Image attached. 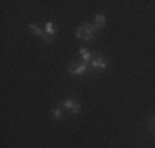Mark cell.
I'll return each mask as SVG.
<instances>
[{
    "instance_id": "cell-9",
    "label": "cell",
    "mask_w": 155,
    "mask_h": 148,
    "mask_svg": "<svg viewBox=\"0 0 155 148\" xmlns=\"http://www.w3.org/2000/svg\"><path fill=\"white\" fill-rule=\"evenodd\" d=\"M51 114H53V117L56 118V120H60V118H63V112H61L60 105H58V107H54V109L51 110Z\"/></svg>"
},
{
    "instance_id": "cell-2",
    "label": "cell",
    "mask_w": 155,
    "mask_h": 148,
    "mask_svg": "<svg viewBox=\"0 0 155 148\" xmlns=\"http://www.w3.org/2000/svg\"><path fill=\"white\" fill-rule=\"evenodd\" d=\"M81 27L84 28V41H93L94 35L97 31V28L94 27V23H89V21H84Z\"/></svg>"
},
{
    "instance_id": "cell-7",
    "label": "cell",
    "mask_w": 155,
    "mask_h": 148,
    "mask_svg": "<svg viewBox=\"0 0 155 148\" xmlns=\"http://www.w3.org/2000/svg\"><path fill=\"white\" fill-rule=\"evenodd\" d=\"M28 30H30L31 35H36V36H43V35H45V30H41L38 25H35V23L28 25Z\"/></svg>"
},
{
    "instance_id": "cell-8",
    "label": "cell",
    "mask_w": 155,
    "mask_h": 148,
    "mask_svg": "<svg viewBox=\"0 0 155 148\" xmlns=\"http://www.w3.org/2000/svg\"><path fill=\"white\" fill-rule=\"evenodd\" d=\"M56 27H54V23H51V21H48V23L45 25V33L46 35H50V36H54L56 35Z\"/></svg>"
},
{
    "instance_id": "cell-1",
    "label": "cell",
    "mask_w": 155,
    "mask_h": 148,
    "mask_svg": "<svg viewBox=\"0 0 155 148\" xmlns=\"http://www.w3.org/2000/svg\"><path fill=\"white\" fill-rule=\"evenodd\" d=\"M89 71V64H84V63H81V64H78V63H71L68 68V72L71 74V76H83V74H86Z\"/></svg>"
},
{
    "instance_id": "cell-5",
    "label": "cell",
    "mask_w": 155,
    "mask_h": 148,
    "mask_svg": "<svg viewBox=\"0 0 155 148\" xmlns=\"http://www.w3.org/2000/svg\"><path fill=\"white\" fill-rule=\"evenodd\" d=\"M94 27L96 28H104L106 27V17L102 13H97L94 17Z\"/></svg>"
},
{
    "instance_id": "cell-6",
    "label": "cell",
    "mask_w": 155,
    "mask_h": 148,
    "mask_svg": "<svg viewBox=\"0 0 155 148\" xmlns=\"http://www.w3.org/2000/svg\"><path fill=\"white\" fill-rule=\"evenodd\" d=\"M60 105H63V107H64L66 110H69V112L73 114V110H74V107L78 105V102L74 101V99H66V101L63 102V104L60 102Z\"/></svg>"
},
{
    "instance_id": "cell-11",
    "label": "cell",
    "mask_w": 155,
    "mask_h": 148,
    "mask_svg": "<svg viewBox=\"0 0 155 148\" xmlns=\"http://www.w3.org/2000/svg\"><path fill=\"white\" fill-rule=\"evenodd\" d=\"M41 38H43V43H45V44H51V43H53V36L46 35V33L41 36Z\"/></svg>"
},
{
    "instance_id": "cell-3",
    "label": "cell",
    "mask_w": 155,
    "mask_h": 148,
    "mask_svg": "<svg viewBox=\"0 0 155 148\" xmlns=\"http://www.w3.org/2000/svg\"><path fill=\"white\" fill-rule=\"evenodd\" d=\"M91 68L96 69V71H101V69L107 68V59L104 56H96L93 61H91Z\"/></svg>"
},
{
    "instance_id": "cell-10",
    "label": "cell",
    "mask_w": 155,
    "mask_h": 148,
    "mask_svg": "<svg viewBox=\"0 0 155 148\" xmlns=\"http://www.w3.org/2000/svg\"><path fill=\"white\" fill-rule=\"evenodd\" d=\"M74 35H76L78 40H84V28H83V27H78Z\"/></svg>"
},
{
    "instance_id": "cell-12",
    "label": "cell",
    "mask_w": 155,
    "mask_h": 148,
    "mask_svg": "<svg viewBox=\"0 0 155 148\" xmlns=\"http://www.w3.org/2000/svg\"><path fill=\"white\" fill-rule=\"evenodd\" d=\"M152 128H153V130H155V118H153V120H152Z\"/></svg>"
},
{
    "instance_id": "cell-4",
    "label": "cell",
    "mask_w": 155,
    "mask_h": 148,
    "mask_svg": "<svg viewBox=\"0 0 155 148\" xmlns=\"http://www.w3.org/2000/svg\"><path fill=\"white\" fill-rule=\"evenodd\" d=\"M79 54H81V61H83L84 64H89V61H93V56H94V54L91 53V51H87L86 48H81Z\"/></svg>"
}]
</instances>
